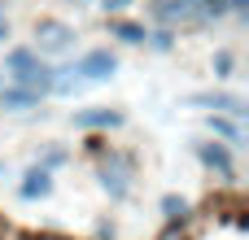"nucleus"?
Wrapping results in <instances>:
<instances>
[{"label":"nucleus","mask_w":249,"mask_h":240,"mask_svg":"<svg viewBox=\"0 0 249 240\" xmlns=\"http://www.w3.org/2000/svg\"><path fill=\"white\" fill-rule=\"evenodd\" d=\"M118 70V61H114V52H105V48H96V52H88L83 61H79V70L74 74H83L88 83H105L109 74Z\"/></svg>","instance_id":"nucleus-4"},{"label":"nucleus","mask_w":249,"mask_h":240,"mask_svg":"<svg viewBox=\"0 0 249 240\" xmlns=\"http://www.w3.org/2000/svg\"><path fill=\"white\" fill-rule=\"evenodd\" d=\"M131 0H101V9H127Z\"/></svg>","instance_id":"nucleus-17"},{"label":"nucleus","mask_w":249,"mask_h":240,"mask_svg":"<svg viewBox=\"0 0 249 240\" xmlns=\"http://www.w3.org/2000/svg\"><path fill=\"white\" fill-rule=\"evenodd\" d=\"M162 214H166L171 223H179V219L188 214V201H184V197H162Z\"/></svg>","instance_id":"nucleus-12"},{"label":"nucleus","mask_w":249,"mask_h":240,"mask_svg":"<svg viewBox=\"0 0 249 240\" xmlns=\"http://www.w3.org/2000/svg\"><path fill=\"white\" fill-rule=\"evenodd\" d=\"M114 35H118V39H127V44H144V39H149V35H144V26H136V22H118V26H114Z\"/></svg>","instance_id":"nucleus-11"},{"label":"nucleus","mask_w":249,"mask_h":240,"mask_svg":"<svg viewBox=\"0 0 249 240\" xmlns=\"http://www.w3.org/2000/svg\"><path fill=\"white\" fill-rule=\"evenodd\" d=\"M153 17H162V22H188V17H201V9H197V0H158L153 4Z\"/></svg>","instance_id":"nucleus-5"},{"label":"nucleus","mask_w":249,"mask_h":240,"mask_svg":"<svg viewBox=\"0 0 249 240\" xmlns=\"http://www.w3.org/2000/svg\"><path fill=\"white\" fill-rule=\"evenodd\" d=\"M35 44H39V52H66L70 44H74V31L66 26V22H39L35 26Z\"/></svg>","instance_id":"nucleus-2"},{"label":"nucleus","mask_w":249,"mask_h":240,"mask_svg":"<svg viewBox=\"0 0 249 240\" xmlns=\"http://www.w3.org/2000/svg\"><path fill=\"white\" fill-rule=\"evenodd\" d=\"M210 131H219V136H228V140H241V131H236L228 118H210Z\"/></svg>","instance_id":"nucleus-13"},{"label":"nucleus","mask_w":249,"mask_h":240,"mask_svg":"<svg viewBox=\"0 0 249 240\" xmlns=\"http://www.w3.org/2000/svg\"><path fill=\"white\" fill-rule=\"evenodd\" d=\"M158 240H188V236H184L179 227H171V232H162V236H158Z\"/></svg>","instance_id":"nucleus-16"},{"label":"nucleus","mask_w":249,"mask_h":240,"mask_svg":"<svg viewBox=\"0 0 249 240\" xmlns=\"http://www.w3.org/2000/svg\"><path fill=\"white\" fill-rule=\"evenodd\" d=\"M197 157H201L210 171H219V175H232V157H228V149H223V144H197Z\"/></svg>","instance_id":"nucleus-8"},{"label":"nucleus","mask_w":249,"mask_h":240,"mask_svg":"<svg viewBox=\"0 0 249 240\" xmlns=\"http://www.w3.org/2000/svg\"><path fill=\"white\" fill-rule=\"evenodd\" d=\"M0 105H4V109H31V105H35V96H31V92H22V87H9V92H0Z\"/></svg>","instance_id":"nucleus-10"},{"label":"nucleus","mask_w":249,"mask_h":240,"mask_svg":"<svg viewBox=\"0 0 249 240\" xmlns=\"http://www.w3.org/2000/svg\"><path fill=\"white\" fill-rule=\"evenodd\" d=\"M197 4H201V13H228L236 0H197Z\"/></svg>","instance_id":"nucleus-14"},{"label":"nucleus","mask_w":249,"mask_h":240,"mask_svg":"<svg viewBox=\"0 0 249 240\" xmlns=\"http://www.w3.org/2000/svg\"><path fill=\"white\" fill-rule=\"evenodd\" d=\"M48 192H53V179H48V171H44V166L26 171V184H22V197H26V201H35V197H48Z\"/></svg>","instance_id":"nucleus-9"},{"label":"nucleus","mask_w":249,"mask_h":240,"mask_svg":"<svg viewBox=\"0 0 249 240\" xmlns=\"http://www.w3.org/2000/svg\"><path fill=\"white\" fill-rule=\"evenodd\" d=\"M118 122H123L118 109H79L74 114V127H83V131H92V127H118Z\"/></svg>","instance_id":"nucleus-7"},{"label":"nucleus","mask_w":249,"mask_h":240,"mask_svg":"<svg viewBox=\"0 0 249 240\" xmlns=\"http://www.w3.org/2000/svg\"><path fill=\"white\" fill-rule=\"evenodd\" d=\"M4 66H9V74L22 83V92H31V96H39V92H53V70L31 52V48H13L9 57H4Z\"/></svg>","instance_id":"nucleus-1"},{"label":"nucleus","mask_w":249,"mask_h":240,"mask_svg":"<svg viewBox=\"0 0 249 240\" xmlns=\"http://www.w3.org/2000/svg\"><path fill=\"white\" fill-rule=\"evenodd\" d=\"M193 105H210V109H223V114H232V118L245 114V101H241V96H228V92H201V96H193Z\"/></svg>","instance_id":"nucleus-6"},{"label":"nucleus","mask_w":249,"mask_h":240,"mask_svg":"<svg viewBox=\"0 0 249 240\" xmlns=\"http://www.w3.org/2000/svg\"><path fill=\"white\" fill-rule=\"evenodd\" d=\"M214 70L228 74V70H232V52H219V57H214Z\"/></svg>","instance_id":"nucleus-15"},{"label":"nucleus","mask_w":249,"mask_h":240,"mask_svg":"<svg viewBox=\"0 0 249 240\" xmlns=\"http://www.w3.org/2000/svg\"><path fill=\"white\" fill-rule=\"evenodd\" d=\"M101 184H105L109 197H127V188H131V162L127 157H109L101 166Z\"/></svg>","instance_id":"nucleus-3"},{"label":"nucleus","mask_w":249,"mask_h":240,"mask_svg":"<svg viewBox=\"0 0 249 240\" xmlns=\"http://www.w3.org/2000/svg\"><path fill=\"white\" fill-rule=\"evenodd\" d=\"M0 236H4V219H0Z\"/></svg>","instance_id":"nucleus-19"},{"label":"nucleus","mask_w":249,"mask_h":240,"mask_svg":"<svg viewBox=\"0 0 249 240\" xmlns=\"http://www.w3.org/2000/svg\"><path fill=\"white\" fill-rule=\"evenodd\" d=\"M35 240H57V236H35Z\"/></svg>","instance_id":"nucleus-18"}]
</instances>
